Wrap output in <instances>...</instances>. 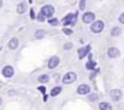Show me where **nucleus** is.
Here are the masks:
<instances>
[{
    "label": "nucleus",
    "instance_id": "f3484780",
    "mask_svg": "<svg viewBox=\"0 0 124 110\" xmlns=\"http://www.w3.org/2000/svg\"><path fill=\"white\" fill-rule=\"evenodd\" d=\"M60 92H62V87H54V88L51 91V96H52V97H55V96H58Z\"/></svg>",
    "mask_w": 124,
    "mask_h": 110
},
{
    "label": "nucleus",
    "instance_id": "20e7f679",
    "mask_svg": "<svg viewBox=\"0 0 124 110\" xmlns=\"http://www.w3.org/2000/svg\"><path fill=\"white\" fill-rule=\"evenodd\" d=\"M94 19H95V15L93 12H85L82 17L83 23H85V24H89V23L94 22Z\"/></svg>",
    "mask_w": 124,
    "mask_h": 110
},
{
    "label": "nucleus",
    "instance_id": "f03ea898",
    "mask_svg": "<svg viewBox=\"0 0 124 110\" xmlns=\"http://www.w3.org/2000/svg\"><path fill=\"white\" fill-rule=\"evenodd\" d=\"M76 79H77V75L74 73V72H69V73H66L64 75V77H63V83H65V85H69V83H72L74 81H76Z\"/></svg>",
    "mask_w": 124,
    "mask_h": 110
},
{
    "label": "nucleus",
    "instance_id": "c756f323",
    "mask_svg": "<svg viewBox=\"0 0 124 110\" xmlns=\"http://www.w3.org/2000/svg\"><path fill=\"white\" fill-rule=\"evenodd\" d=\"M1 103H2V101H1V98H0V105H1Z\"/></svg>",
    "mask_w": 124,
    "mask_h": 110
},
{
    "label": "nucleus",
    "instance_id": "bb28decb",
    "mask_svg": "<svg viewBox=\"0 0 124 110\" xmlns=\"http://www.w3.org/2000/svg\"><path fill=\"white\" fill-rule=\"evenodd\" d=\"M39 91H40V92H42V93H45V92H46V88H45L43 86H41V87H39Z\"/></svg>",
    "mask_w": 124,
    "mask_h": 110
},
{
    "label": "nucleus",
    "instance_id": "6ab92c4d",
    "mask_svg": "<svg viewBox=\"0 0 124 110\" xmlns=\"http://www.w3.org/2000/svg\"><path fill=\"white\" fill-rule=\"evenodd\" d=\"M45 35H46L45 30H38V32L35 33V39H42Z\"/></svg>",
    "mask_w": 124,
    "mask_h": 110
},
{
    "label": "nucleus",
    "instance_id": "9d476101",
    "mask_svg": "<svg viewBox=\"0 0 124 110\" xmlns=\"http://www.w3.org/2000/svg\"><path fill=\"white\" fill-rule=\"evenodd\" d=\"M107 56H108L110 58H117V57L119 56V50H118L117 47H111V48H108V51H107Z\"/></svg>",
    "mask_w": 124,
    "mask_h": 110
},
{
    "label": "nucleus",
    "instance_id": "9b49d317",
    "mask_svg": "<svg viewBox=\"0 0 124 110\" xmlns=\"http://www.w3.org/2000/svg\"><path fill=\"white\" fill-rule=\"evenodd\" d=\"M90 51V46L88 45V46H84V47H82V48H78V57L82 59V58H84V56L88 53Z\"/></svg>",
    "mask_w": 124,
    "mask_h": 110
},
{
    "label": "nucleus",
    "instance_id": "a211bd4d",
    "mask_svg": "<svg viewBox=\"0 0 124 110\" xmlns=\"http://www.w3.org/2000/svg\"><path fill=\"white\" fill-rule=\"evenodd\" d=\"M39 81H40L41 83H46V82L49 81V76L46 75V74H43V75H41V76L39 77Z\"/></svg>",
    "mask_w": 124,
    "mask_h": 110
},
{
    "label": "nucleus",
    "instance_id": "4be33fe9",
    "mask_svg": "<svg viewBox=\"0 0 124 110\" xmlns=\"http://www.w3.org/2000/svg\"><path fill=\"white\" fill-rule=\"evenodd\" d=\"M71 48H72V44L71 42H66L64 45V50H71Z\"/></svg>",
    "mask_w": 124,
    "mask_h": 110
},
{
    "label": "nucleus",
    "instance_id": "cd10ccee",
    "mask_svg": "<svg viewBox=\"0 0 124 110\" xmlns=\"http://www.w3.org/2000/svg\"><path fill=\"white\" fill-rule=\"evenodd\" d=\"M30 16H31V18H34V17H35V15H34V11H33V10L30 11Z\"/></svg>",
    "mask_w": 124,
    "mask_h": 110
},
{
    "label": "nucleus",
    "instance_id": "6e6552de",
    "mask_svg": "<svg viewBox=\"0 0 124 110\" xmlns=\"http://www.w3.org/2000/svg\"><path fill=\"white\" fill-rule=\"evenodd\" d=\"M13 74H15V70H13V68L11 67V65H6L4 69H2V75L5 76V77H12L13 76Z\"/></svg>",
    "mask_w": 124,
    "mask_h": 110
},
{
    "label": "nucleus",
    "instance_id": "393cba45",
    "mask_svg": "<svg viewBox=\"0 0 124 110\" xmlns=\"http://www.w3.org/2000/svg\"><path fill=\"white\" fill-rule=\"evenodd\" d=\"M63 32H64L66 35H71V34H72V30H71V29H68V28H64Z\"/></svg>",
    "mask_w": 124,
    "mask_h": 110
},
{
    "label": "nucleus",
    "instance_id": "b1692460",
    "mask_svg": "<svg viewBox=\"0 0 124 110\" xmlns=\"http://www.w3.org/2000/svg\"><path fill=\"white\" fill-rule=\"evenodd\" d=\"M85 9V0H81L80 2V10H84Z\"/></svg>",
    "mask_w": 124,
    "mask_h": 110
},
{
    "label": "nucleus",
    "instance_id": "2eb2a0df",
    "mask_svg": "<svg viewBox=\"0 0 124 110\" xmlns=\"http://www.w3.org/2000/svg\"><path fill=\"white\" fill-rule=\"evenodd\" d=\"M90 58H92V56H89V61L87 62L85 67H87V69H89V70H93V69L95 68V62H94V61H92Z\"/></svg>",
    "mask_w": 124,
    "mask_h": 110
},
{
    "label": "nucleus",
    "instance_id": "c85d7f7f",
    "mask_svg": "<svg viewBox=\"0 0 124 110\" xmlns=\"http://www.w3.org/2000/svg\"><path fill=\"white\" fill-rule=\"evenodd\" d=\"M0 6H2V1L1 0H0Z\"/></svg>",
    "mask_w": 124,
    "mask_h": 110
},
{
    "label": "nucleus",
    "instance_id": "f257e3e1",
    "mask_svg": "<svg viewBox=\"0 0 124 110\" xmlns=\"http://www.w3.org/2000/svg\"><path fill=\"white\" fill-rule=\"evenodd\" d=\"M104 27H105V26H104V22H102V21H95V22H93L90 29H92L93 33L98 34V33H101V32L104 30Z\"/></svg>",
    "mask_w": 124,
    "mask_h": 110
},
{
    "label": "nucleus",
    "instance_id": "ddd939ff",
    "mask_svg": "<svg viewBox=\"0 0 124 110\" xmlns=\"http://www.w3.org/2000/svg\"><path fill=\"white\" fill-rule=\"evenodd\" d=\"M121 33H122V29L118 28V27H115V28L111 29V35H112V37H119Z\"/></svg>",
    "mask_w": 124,
    "mask_h": 110
},
{
    "label": "nucleus",
    "instance_id": "412c9836",
    "mask_svg": "<svg viewBox=\"0 0 124 110\" xmlns=\"http://www.w3.org/2000/svg\"><path fill=\"white\" fill-rule=\"evenodd\" d=\"M88 99H89L90 102H95V101L98 99V96H96V94H89V96H88Z\"/></svg>",
    "mask_w": 124,
    "mask_h": 110
},
{
    "label": "nucleus",
    "instance_id": "dca6fc26",
    "mask_svg": "<svg viewBox=\"0 0 124 110\" xmlns=\"http://www.w3.org/2000/svg\"><path fill=\"white\" fill-rule=\"evenodd\" d=\"M17 12H18V13H24V12H25V4H24V2H21V4L17 6Z\"/></svg>",
    "mask_w": 124,
    "mask_h": 110
},
{
    "label": "nucleus",
    "instance_id": "a878e982",
    "mask_svg": "<svg viewBox=\"0 0 124 110\" xmlns=\"http://www.w3.org/2000/svg\"><path fill=\"white\" fill-rule=\"evenodd\" d=\"M118 19H119V22H121L122 24H124V12L121 15V16H119V18H118Z\"/></svg>",
    "mask_w": 124,
    "mask_h": 110
},
{
    "label": "nucleus",
    "instance_id": "f8f14e48",
    "mask_svg": "<svg viewBox=\"0 0 124 110\" xmlns=\"http://www.w3.org/2000/svg\"><path fill=\"white\" fill-rule=\"evenodd\" d=\"M18 44H19L18 39H17V37H12V39L8 41V47H10L11 50H16V48L18 47Z\"/></svg>",
    "mask_w": 124,
    "mask_h": 110
},
{
    "label": "nucleus",
    "instance_id": "1a4fd4ad",
    "mask_svg": "<svg viewBox=\"0 0 124 110\" xmlns=\"http://www.w3.org/2000/svg\"><path fill=\"white\" fill-rule=\"evenodd\" d=\"M90 92V87L88 85H80L77 87V93L78 94H89Z\"/></svg>",
    "mask_w": 124,
    "mask_h": 110
},
{
    "label": "nucleus",
    "instance_id": "39448f33",
    "mask_svg": "<svg viewBox=\"0 0 124 110\" xmlns=\"http://www.w3.org/2000/svg\"><path fill=\"white\" fill-rule=\"evenodd\" d=\"M110 97H111L112 101L118 102V101L122 99V91H121V90H112V91L110 92Z\"/></svg>",
    "mask_w": 124,
    "mask_h": 110
},
{
    "label": "nucleus",
    "instance_id": "0eeeda50",
    "mask_svg": "<svg viewBox=\"0 0 124 110\" xmlns=\"http://www.w3.org/2000/svg\"><path fill=\"white\" fill-rule=\"evenodd\" d=\"M59 62H60L59 57H57V56L51 57V58H49V61H48V68H49V69H54V68L59 64Z\"/></svg>",
    "mask_w": 124,
    "mask_h": 110
},
{
    "label": "nucleus",
    "instance_id": "5701e85b",
    "mask_svg": "<svg viewBox=\"0 0 124 110\" xmlns=\"http://www.w3.org/2000/svg\"><path fill=\"white\" fill-rule=\"evenodd\" d=\"M45 17H46V16H45V15H43V13H39V16H38V21H40V22H43V21H45Z\"/></svg>",
    "mask_w": 124,
    "mask_h": 110
},
{
    "label": "nucleus",
    "instance_id": "4468645a",
    "mask_svg": "<svg viewBox=\"0 0 124 110\" xmlns=\"http://www.w3.org/2000/svg\"><path fill=\"white\" fill-rule=\"evenodd\" d=\"M99 108H100L101 110H111L112 109V105H111L110 103H105V102H102V103L99 104Z\"/></svg>",
    "mask_w": 124,
    "mask_h": 110
},
{
    "label": "nucleus",
    "instance_id": "aec40b11",
    "mask_svg": "<svg viewBox=\"0 0 124 110\" xmlns=\"http://www.w3.org/2000/svg\"><path fill=\"white\" fill-rule=\"evenodd\" d=\"M48 23H49L51 26L55 27V26L59 24V19H57V18H51V19H48Z\"/></svg>",
    "mask_w": 124,
    "mask_h": 110
},
{
    "label": "nucleus",
    "instance_id": "423d86ee",
    "mask_svg": "<svg viewBox=\"0 0 124 110\" xmlns=\"http://www.w3.org/2000/svg\"><path fill=\"white\" fill-rule=\"evenodd\" d=\"M76 16H77V15L69 13L68 16L64 17V19H63V24H64L65 27H66L68 24H74V23H75V19H76Z\"/></svg>",
    "mask_w": 124,
    "mask_h": 110
},
{
    "label": "nucleus",
    "instance_id": "7ed1b4c3",
    "mask_svg": "<svg viewBox=\"0 0 124 110\" xmlns=\"http://www.w3.org/2000/svg\"><path fill=\"white\" fill-rule=\"evenodd\" d=\"M41 12L46 16V17H52L53 16V13H54V7L52 6V5H45L41 9Z\"/></svg>",
    "mask_w": 124,
    "mask_h": 110
}]
</instances>
